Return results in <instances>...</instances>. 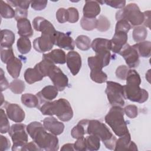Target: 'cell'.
I'll return each instance as SVG.
<instances>
[{"label":"cell","mask_w":151,"mask_h":151,"mask_svg":"<svg viewBox=\"0 0 151 151\" xmlns=\"http://www.w3.org/2000/svg\"><path fill=\"white\" fill-rule=\"evenodd\" d=\"M34 28L41 32V35L33 41L34 48L39 52L50 51L54 45L56 30L52 24L44 18L37 17L32 21Z\"/></svg>","instance_id":"6da1fadb"},{"label":"cell","mask_w":151,"mask_h":151,"mask_svg":"<svg viewBox=\"0 0 151 151\" xmlns=\"http://www.w3.org/2000/svg\"><path fill=\"white\" fill-rule=\"evenodd\" d=\"M26 130L33 142L41 150L57 151L59 149L57 137L48 133L44 126L38 122H32L26 127Z\"/></svg>","instance_id":"7a4b0ae2"},{"label":"cell","mask_w":151,"mask_h":151,"mask_svg":"<svg viewBox=\"0 0 151 151\" xmlns=\"http://www.w3.org/2000/svg\"><path fill=\"white\" fill-rule=\"evenodd\" d=\"M39 110L43 115H55L61 121L68 122L73 117V111L68 100L59 99L40 105Z\"/></svg>","instance_id":"3957f363"},{"label":"cell","mask_w":151,"mask_h":151,"mask_svg":"<svg viewBox=\"0 0 151 151\" xmlns=\"http://www.w3.org/2000/svg\"><path fill=\"white\" fill-rule=\"evenodd\" d=\"M86 130V133L99 137L106 148L110 150L114 149L117 139L105 124L97 120H88Z\"/></svg>","instance_id":"277c9868"},{"label":"cell","mask_w":151,"mask_h":151,"mask_svg":"<svg viewBox=\"0 0 151 151\" xmlns=\"http://www.w3.org/2000/svg\"><path fill=\"white\" fill-rule=\"evenodd\" d=\"M124 110L120 106H112L105 116L106 123L119 137L129 133L127 123L124 119Z\"/></svg>","instance_id":"5b68a950"},{"label":"cell","mask_w":151,"mask_h":151,"mask_svg":"<svg viewBox=\"0 0 151 151\" xmlns=\"http://www.w3.org/2000/svg\"><path fill=\"white\" fill-rule=\"evenodd\" d=\"M116 19L117 21L124 19L132 26H139L143 23L144 14L137 4L130 3L116 12Z\"/></svg>","instance_id":"8992f818"},{"label":"cell","mask_w":151,"mask_h":151,"mask_svg":"<svg viewBox=\"0 0 151 151\" xmlns=\"http://www.w3.org/2000/svg\"><path fill=\"white\" fill-rule=\"evenodd\" d=\"M106 84L105 92L110 104L112 106H123L125 103L123 86L111 81H107Z\"/></svg>","instance_id":"52a82bcc"},{"label":"cell","mask_w":151,"mask_h":151,"mask_svg":"<svg viewBox=\"0 0 151 151\" xmlns=\"http://www.w3.org/2000/svg\"><path fill=\"white\" fill-rule=\"evenodd\" d=\"M26 126L22 123L12 125L8 133L13 142L12 150H21L22 147L28 143V134L25 131Z\"/></svg>","instance_id":"ba28073f"},{"label":"cell","mask_w":151,"mask_h":151,"mask_svg":"<svg viewBox=\"0 0 151 151\" xmlns=\"http://www.w3.org/2000/svg\"><path fill=\"white\" fill-rule=\"evenodd\" d=\"M137 84H126L123 86V94L125 99L131 101L142 103L147 100L148 92L140 87Z\"/></svg>","instance_id":"9c48e42d"},{"label":"cell","mask_w":151,"mask_h":151,"mask_svg":"<svg viewBox=\"0 0 151 151\" xmlns=\"http://www.w3.org/2000/svg\"><path fill=\"white\" fill-rule=\"evenodd\" d=\"M48 77H49L58 91H63L68 85L67 76L55 64L49 70Z\"/></svg>","instance_id":"30bf717a"},{"label":"cell","mask_w":151,"mask_h":151,"mask_svg":"<svg viewBox=\"0 0 151 151\" xmlns=\"http://www.w3.org/2000/svg\"><path fill=\"white\" fill-rule=\"evenodd\" d=\"M119 54L124 58L126 64L129 68H135L139 65L140 63L139 55L133 45L131 46L126 44Z\"/></svg>","instance_id":"8fae6325"},{"label":"cell","mask_w":151,"mask_h":151,"mask_svg":"<svg viewBox=\"0 0 151 151\" xmlns=\"http://www.w3.org/2000/svg\"><path fill=\"white\" fill-rule=\"evenodd\" d=\"M5 108L8 117L16 123H21L25 119V112L17 104L5 102Z\"/></svg>","instance_id":"7c38bea8"},{"label":"cell","mask_w":151,"mask_h":151,"mask_svg":"<svg viewBox=\"0 0 151 151\" xmlns=\"http://www.w3.org/2000/svg\"><path fill=\"white\" fill-rule=\"evenodd\" d=\"M67 65L73 76L77 75L81 67V58L76 51H69L66 55Z\"/></svg>","instance_id":"4fadbf2b"},{"label":"cell","mask_w":151,"mask_h":151,"mask_svg":"<svg viewBox=\"0 0 151 151\" xmlns=\"http://www.w3.org/2000/svg\"><path fill=\"white\" fill-rule=\"evenodd\" d=\"M54 45L67 50H73L75 48V42L68 34L56 31L54 39Z\"/></svg>","instance_id":"5bb4252c"},{"label":"cell","mask_w":151,"mask_h":151,"mask_svg":"<svg viewBox=\"0 0 151 151\" xmlns=\"http://www.w3.org/2000/svg\"><path fill=\"white\" fill-rule=\"evenodd\" d=\"M42 122L45 129L55 136L61 134L64 131V124L54 117H46Z\"/></svg>","instance_id":"9a60e30c"},{"label":"cell","mask_w":151,"mask_h":151,"mask_svg":"<svg viewBox=\"0 0 151 151\" xmlns=\"http://www.w3.org/2000/svg\"><path fill=\"white\" fill-rule=\"evenodd\" d=\"M137 145L133 141H131V137L129 133L120 136L116 142L114 150H137Z\"/></svg>","instance_id":"2e32d148"},{"label":"cell","mask_w":151,"mask_h":151,"mask_svg":"<svg viewBox=\"0 0 151 151\" xmlns=\"http://www.w3.org/2000/svg\"><path fill=\"white\" fill-rule=\"evenodd\" d=\"M127 33L125 32H115L113 38L110 40L111 44V50L114 53L119 54L123 47L127 44Z\"/></svg>","instance_id":"e0dca14e"},{"label":"cell","mask_w":151,"mask_h":151,"mask_svg":"<svg viewBox=\"0 0 151 151\" xmlns=\"http://www.w3.org/2000/svg\"><path fill=\"white\" fill-rule=\"evenodd\" d=\"M58 89L54 86L50 85L44 87L40 91L37 93L40 101V106L55 99L58 95Z\"/></svg>","instance_id":"ac0fdd59"},{"label":"cell","mask_w":151,"mask_h":151,"mask_svg":"<svg viewBox=\"0 0 151 151\" xmlns=\"http://www.w3.org/2000/svg\"><path fill=\"white\" fill-rule=\"evenodd\" d=\"M101 11L100 4L97 1H86L83 9V17L96 18Z\"/></svg>","instance_id":"d6986e66"},{"label":"cell","mask_w":151,"mask_h":151,"mask_svg":"<svg viewBox=\"0 0 151 151\" xmlns=\"http://www.w3.org/2000/svg\"><path fill=\"white\" fill-rule=\"evenodd\" d=\"M42 59L47 60L54 64H64L66 62V54L61 49H55L48 53L44 54Z\"/></svg>","instance_id":"ffe728a7"},{"label":"cell","mask_w":151,"mask_h":151,"mask_svg":"<svg viewBox=\"0 0 151 151\" xmlns=\"http://www.w3.org/2000/svg\"><path fill=\"white\" fill-rule=\"evenodd\" d=\"M91 47L96 54L106 52L110 51L111 44L109 40L102 38H97L92 41Z\"/></svg>","instance_id":"44dd1931"},{"label":"cell","mask_w":151,"mask_h":151,"mask_svg":"<svg viewBox=\"0 0 151 151\" xmlns=\"http://www.w3.org/2000/svg\"><path fill=\"white\" fill-rule=\"evenodd\" d=\"M17 28L18 34L21 37L29 38L34 34L30 21L27 18H22L18 20Z\"/></svg>","instance_id":"7402d4cb"},{"label":"cell","mask_w":151,"mask_h":151,"mask_svg":"<svg viewBox=\"0 0 151 151\" xmlns=\"http://www.w3.org/2000/svg\"><path fill=\"white\" fill-rule=\"evenodd\" d=\"M22 65V64L21 61L19 58L15 57L9 61L6 64V69L8 73L12 78H17L19 76Z\"/></svg>","instance_id":"603a6c76"},{"label":"cell","mask_w":151,"mask_h":151,"mask_svg":"<svg viewBox=\"0 0 151 151\" xmlns=\"http://www.w3.org/2000/svg\"><path fill=\"white\" fill-rule=\"evenodd\" d=\"M44 76L39 71L36 65L34 68H27L24 73V79L25 81L29 84H33L37 81L42 80Z\"/></svg>","instance_id":"cb8c5ba5"},{"label":"cell","mask_w":151,"mask_h":151,"mask_svg":"<svg viewBox=\"0 0 151 151\" xmlns=\"http://www.w3.org/2000/svg\"><path fill=\"white\" fill-rule=\"evenodd\" d=\"M1 47L11 48L15 42V34L9 29H2L1 31Z\"/></svg>","instance_id":"d4e9b609"},{"label":"cell","mask_w":151,"mask_h":151,"mask_svg":"<svg viewBox=\"0 0 151 151\" xmlns=\"http://www.w3.org/2000/svg\"><path fill=\"white\" fill-rule=\"evenodd\" d=\"M133 47L137 50L139 56L148 58L151 54V42L149 41H143L137 42Z\"/></svg>","instance_id":"484cf974"},{"label":"cell","mask_w":151,"mask_h":151,"mask_svg":"<svg viewBox=\"0 0 151 151\" xmlns=\"http://www.w3.org/2000/svg\"><path fill=\"white\" fill-rule=\"evenodd\" d=\"M22 103L27 107L38 108L40 106V101L37 95L31 93H25L21 96Z\"/></svg>","instance_id":"4316f807"},{"label":"cell","mask_w":151,"mask_h":151,"mask_svg":"<svg viewBox=\"0 0 151 151\" xmlns=\"http://www.w3.org/2000/svg\"><path fill=\"white\" fill-rule=\"evenodd\" d=\"M87 119H84L80 121L78 124L75 126L71 131V136L76 139H80L84 137V134L86 133V126L87 122Z\"/></svg>","instance_id":"83f0119b"},{"label":"cell","mask_w":151,"mask_h":151,"mask_svg":"<svg viewBox=\"0 0 151 151\" xmlns=\"http://www.w3.org/2000/svg\"><path fill=\"white\" fill-rule=\"evenodd\" d=\"M75 44L76 47L80 50L87 51L91 48V40L90 38L84 35H78L76 40Z\"/></svg>","instance_id":"f1b7e54d"},{"label":"cell","mask_w":151,"mask_h":151,"mask_svg":"<svg viewBox=\"0 0 151 151\" xmlns=\"http://www.w3.org/2000/svg\"><path fill=\"white\" fill-rule=\"evenodd\" d=\"M17 48L22 54L28 53L31 49V42L28 38L20 37L17 42Z\"/></svg>","instance_id":"f546056e"},{"label":"cell","mask_w":151,"mask_h":151,"mask_svg":"<svg viewBox=\"0 0 151 151\" xmlns=\"http://www.w3.org/2000/svg\"><path fill=\"white\" fill-rule=\"evenodd\" d=\"M86 143L87 150L90 151L98 150L100 147V139L95 135L89 134L86 137Z\"/></svg>","instance_id":"4dcf8cb0"},{"label":"cell","mask_w":151,"mask_h":151,"mask_svg":"<svg viewBox=\"0 0 151 151\" xmlns=\"http://www.w3.org/2000/svg\"><path fill=\"white\" fill-rule=\"evenodd\" d=\"M147 35V30L144 26H137L134 27L132 33L134 41L136 42L143 41Z\"/></svg>","instance_id":"1f68e13d"},{"label":"cell","mask_w":151,"mask_h":151,"mask_svg":"<svg viewBox=\"0 0 151 151\" xmlns=\"http://www.w3.org/2000/svg\"><path fill=\"white\" fill-rule=\"evenodd\" d=\"M90 78L97 83H103L107 80V74L102 71V69H91L90 70Z\"/></svg>","instance_id":"d6a6232c"},{"label":"cell","mask_w":151,"mask_h":151,"mask_svg":"<svg viewBox=\"0 0 151 151\" xmlns=\"http://www.w3.org/2000/svg\"><path fill=\"white\" fill-rule=\"evenodd\" d=\"M0 11L1 17L4 18H12L15 17V11L10 5L4 1H1Z\"/></svg>","instance_id":"836d02e7"},{"label":"cell","mask_w":151,"mask_h":151,"mask_svg":"<svg viewBox=\"0 0 151 151\" xmlns=\"http://www.w3.org/2000/svg\"><path fill=\"white\" fill-rule=\"evenodd\" d=\"M97 24V19L88 18L83 17L80 21L81 28L86 31H92L96 28Z\"/></svg>","instance_id":"e575fe53"},{"label":"cell","mask_w":151,"mask_h":151,"mask_svg":"<svg viewBox=\"0 0 151 151\" xmlns=\"http://www.w3.org/2000/svg\"><path fill=\"white\" fill-rule=\"evenodd\" d=\"M9 88L14 94H21L25 90V85L22 80L15 79L11 82Z\"/></svg>","instance_id":"d590c367"},{"label":"cell","mask_w":151,"mask_h":151,"mask_svg":"<svg viewBox=\"0 0 151 151\" xmlns=\"http://www.w3.org/2000/svg\"><path fill=\"white\" fill-rule=\"evenodd\" d=\"M0 116H1V123H0V132L2 134L8 132L10 129V124L8 119V116L5 113V111L2 109H0Z\"/></svg>","instance_id":"8d00e7d4"},{"label":"cell","mask_w":151,"mask_h":151,"mask_svg":"<svg viewBox=\"0 0 151 151\" xmlns=\"http://www.w3.org/2000/svg\"><path fill=\"white\" fill-rule=\"evenodd\" d=\"M126 84H140L141 78L139 73L134 70L129 69L126 78Z\"/></svg>","instance_id":"74e56055"},{"label":"cell","mask_w":151,"mask_h":151,"mask_svg":"<svg viewBox=\"0 0 151 151\" xmlns=\"http://www.w3.org/2000/svg\"><path fill=\"white\" fill-rule=\"evenodd\" d=\"M110 27V22L104 15H100L97 19V24L96 28L98 31L104 32L107 31Z\"/></svg>","instance_id":"f35d334b"},{"label":"cell","mask_w":151,"mask_h":151,"mask_svg":"<svg viewBox=\"0 0 151 151\" xmlns=\"http://www.w3.org/2000/svg\"><path fill=\"white\" fill-rule=\"evenodd\" d=\"M1 59L2 63L7 64L12 58L15 57L12 48H5L1 47Z\"/></svg>","instance_id":"ab89813d"},{"label":"cell","mask_w":151,"mask_h":151,"mask_svg":"<svg viewBox=\"0 0 151 151\" xmlns=\"http://www.w3.org/2000/svg\"><path fill=\"white\" fill-rule=\"evenodd\" d=\"M131 28V25L124 19H120L117 21L115 27V32L123 31L127 33Z\"/></svg>","instance_id":"60d3db41"},{"label":"cell","mask_w":151,"mask_h":151,"mask_svg":"<svg viewBox=\"0 0 151 151\" xmlns=\"http://www.w3.org/2000/svg\"><path fill=\"white\" fill-rule=\"evenodd\" d=\"M8 3L9 5L15 6L17 8H20L22 9H28L29 8V5H31V1H12V0H9L7 1L6 2Z\"/></svg>","instance_id":"b9f144b4"},{"label":"cell","mask_w":151,"mask_h":151,"mask_svg":"<svg viewBox=\"0 0 151 151\" xmlns=\"http://www.w3.org/2000/svg\"><path fill=\"white\" fill-rule=\"evenodd\" d=\"M68 12V21L70 23H75L79 19L78 10L74 7H70L67 9Z\"/></svg>","instance_id":"7bdbcfd3"},{"label":"cell","mask_w":151,"mask_h":151,"mask_svg":"<svg viewBox=\"0 0 151 151\" xmlns=\"http://www.w3.org/2000/svg\"><path fill=\"white\" fill-rule=\"evenodd\" d=\"M123 110L126 115L130 119L135 118L138 114L137 107L133 104H130L126 106Z\"/></svg>","instance_id":"ee69618b"},{"label":"cell","mask_w":151,"mask_h":151,"mask_svg":"<svg viewBox=\"0 0 151 151\" xmlns=\"http://www.w3.org/2000/svg\"><path fill=\"white\" fill-rule=\"evenodd\" d=\"M56 18L60 23H64L68 21L67 10L64 8H59L56 12Z\"/></svg>","instance_id":"f6af8a7d"},{"label":"cell","mask_w":151,"mask_h":151,"mask_svg":"<svg viewBox=\"0 0 151 151\" xmlns=\"http://www.w3.org/2000/svg\"><path fill=\"white\" fill-rule=\"evenodd\" d=\"M129 70V69L128 67L126 65H123L119 66L116 70V76L117 78L123 80H126Z\"/></svg>","instance_id":"bcb514c9"},{"label":"cell","mask_w":151,"mask_h":151,"mask_svg":"<svg viewBox=\"0 0 151 151\" xmlns=\"http://www.w3.org/2000/svg\"><path fill=\"white\" fill-rule=\"evenodd\" d=\"M98 2L99 4L105 3L106 5L117 9L123 8L126 5V1H98Z\"/></svg>","instance_id":"7dc6e473"},{"label":"cell","mask_w":151,"mask_h":151,"mask_svg":"<svg viewBox=\"0 0 151 151\" xmlns=\"http://www.w3.org/2000/svg\"><path fill=\"white\" fill-rule=\"evenodd\" d=\"M74 150L78 151H84L87 150L86 143V138L83 137L80 139H78L74 143Z\"/></svg>","instance_id":"c3c4849f"},{"label":"cell","mask_w":151,"mask_h":151,"mask_svg":"<svg viewBox=\"0 0 151 151\" xmlns=\"http://www.w3.org/2000/svg\"><path fill=\"white\" fill-rule=\"evenodd\" d=\"M47 1H32L31 3V8L35 11H41L45 8Z\"/></svg>","instance_id":"681fc988"},{"label":"cell","mask_w":151,"mask_h":151,"mask_svg":"<svg viewBox=\"0 0 151 151\" xmlns=\"http://www.w3.org/2000/svg\"><path fill=\"white\" fill-rule=\"evenodd\" d=\"M15 11V18L17 21L22 18H27V16H28L27 9H22L20 8H16Z\"/></svg>","instance_id":"f907efd6"},{"label":"cell","mask_w":151,"mask_h":151,"mask_svg":"<svg viewBox=\"0 0 151 151\" xmlns=\"http://www.w3.org/2000/svg\"><path fill=\"white\" fill-rule=\"evenodd\" d=\"M11 143L9 140L5 136H0V150L4 151L8 150L10 147Z\"/></svg>","instance_id":"816d5d0a"},{"label":"cell","mask_w":151,"mask_h":151,"mask_svg":"<svg viewBox=\"0 0 151 151\" xmlns=\"http://www.w3.org/2000/svg\"><path fill=\"white\" fill-rule=\"evenodd\" d=\"M0 85H1V91H3L7 89L9 87V84L4 76V71L1 68V74H0Z\"/></svg>","instance_id":"f5cc1de1"},{"label":"cell","mask_w":151,"mask_h":151,"mask_svg":"<svg viewBox=\"0 0 151 151\" xmlns=\"http://www.w3.org/2000/svg\"><path fill=\"white\" fill-rule=\"evenodd\" d=\"M21 150H41L39 147L34 142L27 143L21 148Z\"/></svg>","instance_id":"db71d44e"},{"label":"cell","mask_w":151,"mask_h":151,"mask_svg":"<svg viewBox=\"0 0 151 151\" xmlns=\"http://www.w3.org/2000/svg\"><path fill=\"white\" fill-rule=\"evenodd\" d=\"M150 11H146L143 12V14H144L143 23H144V25L146 27H148L149 28H150Z\"/></svg>","instance_id":"11a10c76"},{"label":"cell","mask_w":151,"mask_h":151,"mask_svg":"<svg viewBox=\"0 0 151 151\" xmlns=\"http://www.w3.org/2000/svg\"><path fill=\"white\" fill-rule=\"evenodd\" d=\"M61 150H74V143H67L64 145L61 148Z\"/></svg>","instance_id":"9f6ffc18"},{"label":"cell","mask_w":151,"mask_h":151,"mask_svg":"<svg viewBox=\"0 0 151 151\" xmlns=\"http://www.w3.org/2000/svg\"><path fill=\"white\" fill-rule=\"evenodd\" d=\"M150 70H148V71H147V73L146 74V78L148 77L149 78H148V81L149 82H150Z\"/></svg>","instance_id":"6f0895ef"},{"label":"cell","mask_w":151,"mask_h":151,"mask_svg":"<svg viewBox=\"0 0 151 151\" xmlns=\"http://www.w3.org/2000/svg\"><path fill=\"white\" fill-rule=\"evenodd\" d=\"M1 104H0V105L1 106V105L3 104V101H4V96H3V94H2V93H1Z\"/></svg>","instance_id":"680465c9"}]
</instances>
